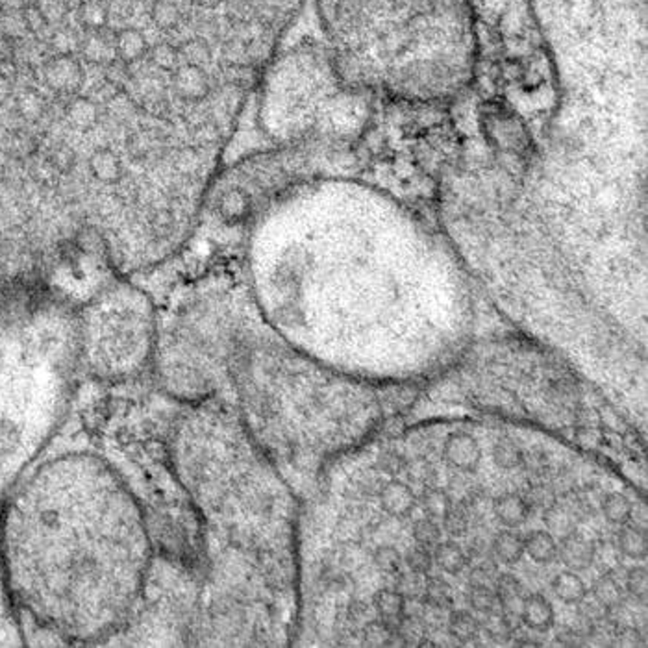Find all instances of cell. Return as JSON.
I'll use <instances>...</instances> for the list:
<instances>
[{
  "label": "cell",
  "instance_id": "16",
  "mask_svg": "<svg viewBox=\"0 0 648 648\" xmlns=\"http://www.w3.org/2000/svg\"><path fill=\"white\" fill-rule=\"evenodd\" d=\"M621 544H623V551L630 556H639L644 553V548H646V539H644V533L641 532H635V530H628L623 539H621Z\"/></svg>",
  "mask_w": 648,
  "mask_h": 648
},
{
  "label": "cell",
  "instance_id": "4",
  "mask_svg": "<svg viewBox=\"0 0 648 648\" xmlns=\"http://www.w3.org/2000/svg\"><path fill=\"white\" fill-rule=\"evenodd\" d=\"M341 78L373 101L444 105L474 78L469 0H317Z\"/></svg>",
  "mask_w": 648,
  "mask_h": 648
},
{
  "label": "cell",
  "instance_id": "18",
  "mask_svg": "<svg viewBox=\"0 0 648 648\" xmlns=\"http://www.w3.org/2000/svg\"><path fill=\"white\" fill-rule=\"evenodd\" d=\"M628 587L630 591L633 593H644L646 589V578H644V573L643 571H633L628 578Z\"/></svg>",
  "mask_w": 648,
  "mask_h": 648
},
{
  "label": "cell",
  "instance_id": "13",
  "mask_svg": "<svg viewBox=\"0 0 648 648\" xmlns=\"http://www.w3.org/2000/svg\"><path fill=\"white\" fill-rule=\"evenodd\" d=\"M496 548L506 562H515L523 553V543L513 533H503L496 539Z\"/></svg>",
  "mask_w": 648,
  "mask_h": 648
},
{
  "label": "cell",
  "instance_id": "1",
  "mask_svg": "<svg viewBox=\"0 0 648 648\" xmlns=\"http://www.w3.org/2000/svg\"><path fill=\"white\" fill-rule=\"evenodd\" d=\"M248 285L296 351L353 364L380 346H426L465 324L443 243L406 206L353 174L298 184L253 217Z\"/></svg>",
  "mask_w": 648,
  "mask_h": 648
},
{
  "label": "cell",
  "instance_id": "10",
  "mask_svg": "<svg viewBox=\"0 0 648 648\" xmlns=\"http://www.w3.org/2000/svg\"><path fill=\"white\" fill-rule=\"evenodd\" d=\"M496 515L503 519L506 524H517L528 515V506L515 494L504 496L501 503L496 504Z\"/></svg>",
  "mask_w": 648,
  "mask_h": 648
},
{
  "label": "cell",
  "instance_id": "17",
  "mask_svg": "<svg viewBox=\"0 0 648 648\" xmlns=\"http://www.w3.org/2000/svg\"><path fill=\"white\" fill-rule=\"evenodd\" d=\"M401 606H403L401 596L394 594V593H384V594L380 596V608L384 610L385 615H396V613H401Z\"/></svg>",
  "mask_w": 648,
  "mask_h": 648
},
{
  "label": "cell",
  "instance_id": "7",
  "mask_svg": "<svg viewBox=\"0 0 648 648\" xmlns=\"http://www.w3.org/2000/svg\"><path fill=\"white\" fill-rule=\"evenodd\" d=\"M446 460L458 469L471 471L476 467L480 460V448L469 434H454L453 437H448L446 446H444Z\"/></svg>",
  "mask_w": 648,
  "mask_h": 648
},
{
  "label": "cell",
  "instance_id": "20",
  "mask_svg": "<svg viewBox=\"0 0 648 648\" xmlns=\"http://www.w3.org/2000/svg\"><path fill=\"white\" fill-rule=\"evenodd\" d=\"M487 604H489V598H487V596L478 594V596L474 598V606H478V608H485Z\"/></svg>",
  "mask_w": 648,
  "mask_h": 648
},
{
  "label": "cell",
  "instance_id": "9",
  "mask_svg": "<svg viewBox=\"0 0 648 648\" xmlns=\"http://www.w3.org/2000/svg\"><path fill=\"white\" fill-rule=\"evenodd\" d=\"M384 506L394 515H403L414 506V494L404 485H389L384 493Z\"/></svg>",
  "mask_w": 648,
  "mask_h": 648
},
{
  "label": "cell",
  "instance_id": "3",
  "mask_svg": "<svg viewBox=\"0 0 648 648\" xmlns=\"http://www.w3.org/2000/svg\"><path fill=\"white\" fill-rule=\"evenodd\" d=\"M167 448L198 532L201 573L185 643H280L294 583L291 504L280 480L217 401L185 404Z\"/></svg>",
  "mask_w": 648,
  "mask_h": 648
},
{
  "label": "cell",
  "instance_id": "2",
  "mask_svg": "<svg viewBox=\"0 0 648 648\" xmlns=\"http://www.w3.org/2000/svg\"><path fill=\"white\" fill-rule=\"evenodd\" d=\"M0 569L12 603L41 630L78 644L123 635L155 569L134 493L103 458L39 465L0 510Z\"/></svg>",
  "mask_w": 648,
  "mask_h": 648
},
{
  "label": "cell",
  "instance_id": "11",
  "mask_svg": "<svg viewBox=\"0 0 648 648\" xmlns=\"http://www.w3.org/2000/svg\"><path fill=\"white\" fill-rule=\"evenodd\" d=\"M526 548L535 562H544V560H548V556L553 554L554 544H553V539L546 533H535L526 543Z\"/></svg>",
  "mask_w": 648,
  "mask_h": 648
},
{
  "label": "cell",
  "instance_id": "14",
  "mask_svg": "<svg viewBox=\"0 0 648 648\" xmlns=\"http://www.w3.org/2000/svg\"><path fill=\"white\" fill-rule=\"evenodd\" d=\"M554 589L556 593L563 598V601L567 603H574L576 598L582 594V583L576 576L573 574H565V576H560L556 582H554Z\"/></svg>",
  "mask_w": 648,
  "mask_h": 648
},
{
  "label": "cell",
  "instance_id": "19",
  "mask_svg": "<svg viewBox=\"0 0 648 648\" xmlns=\"http://www.w3.org/2000/svg\"><path fill=\"white\" fill-rule=\"evenodd\" d=\"M443 565L448 571H456L460 565V554L454 551V548H448V551L443 553Z\"/></svg>",
  "mask_w": 648,
  "mask_h": 648
},
{
  "label": "cell",
  "instance_id": "12",
  "mask_svg": "<svg viewBox=\"0 0 648 648\" xmlns=\"http://www.w3.org/2000/svg\"><path fill=\"white\" fill-rule=\"evenodd\" d=\"M493 458L494 462L504 467V469H513L521 464V453H519V448L510 444V443H501V444H496L494 446V451H493Z\"/></svg>",
  "mask_w": 648,
  "mask_h": 648
},
{
  "label": "cell",
  "instance_id": "8",
  "mask_svg": "<svg viewBox=\"0 0 648 648\" xmlns=\"http://www.w3.org/2000/svg\"><path fill=\"white\" fill-rule=\"evenodd\" d=\"M523 619L532 628H544V626H548V623L553 621L551 606H548L544 598H541V596H530L528 601L523 604Z\"/></svg>",
  "mask_w": 648,
  "mask_h": 648
},
{
  "label": "cell",
  "instance_id": "5",
  "mask_svg": "<svg viewBox=\"0 0 648 648\" xmlns=\"http://www.w3.org/2000/svg\"><path fill=\"white\" fill-rule=\"evenodd\" d=\"M256 87L260 128L276 146L353 148L369 126L373 98L341 78L324 45L274 55Z\"/></svg>",
  "mask_w": 648,
  "mask_h": 648
},
{
  "label": "cell",
  "instance_id": "15",
  "mask_svg": "<svg viewBox=\"0 0 648 648\" xmlns=\"http://www.w3.org/2000/svg\"><path fill=\"white\" fill-rule=\"evenodd\" d=\"M604 512L612 521L619 523V521L628 519L630 504L624 501L621 494H610L608 501H606V506H604Z\"/></svg>",
  "mask_w": 648,
  "mask_h": 648
},
{
  "label": "cell",
  "instance_id": "6",
  "mask_svg": "<svg viewBox=\"0 0 648 648\" xmlns=\"http://www.w3.org/2000/svg\"><path fill=\"white\" fill-rule=\"evenodd\" d=\"M78 365L103 384L130 382L153 367L158 308L146 291L115 276L76 308Z\"/></svg>",
  "mask_w": 648,
  "mask_h": 648
}]
</instances>
